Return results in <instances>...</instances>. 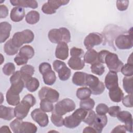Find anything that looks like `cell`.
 <instances>
[{"mask_svg":"<svg viewBox=\"0 0 133 133\" xmlns=\"http://www.w3.org/2000/svg\"><path fill=\"white\" fill-rule=\"evenodd\" d=\"M10 2L12 5L16 7H29L33 9L38 7V3L35 0H11Z\"/></svg>","mask_w":133,"mask_h":133,"instance_id":"cell-20","label":"cell"},{"mask_svg":"<svg viewBox=\"0 0 133 133\" xmlns=\"http://www.w3.org/2000/svg\"><path fill=\"white\" fill-rule=\"evenodd\" d=\"M7 102L12 106H16L20 102L19 94L9 88L6 95Z\"/></svg>","mask_w":133,"mask_h":133,"instance_id":"cell-22","label":"cell"},{"mask_svg":"<svg viewBox=\"0 0 133 133\" xmlns=\"http://www.w3.org/2000/svg\"><path fill=\"white\" fill-rule=\"evenodd\" d=\"M122 102L124 106L128 108H131L133 106L132 104V94H129L123 97Z\"/></svg>","mask_w":133,"mask_h":133,"instance_id":"cell-48","label":"cell"},{"mask_svg":"<svg viewBox=\"0 0 133 133\" xmlns=\"http://www.w3.org/2000/svg\"><path fill=\"white\" fill-rule=\"evenodd\" d=\"M132 53L130 54V55L129 56L128 60H127V63L130 64H133L132 63Z\"/></svg>","mask_w":133,"mask_h":133,"instance_id":"cell-58","label":"cell"},{"mask_svg":"<svg viewBox=\"0 0 133 133\" xmlns=\"http://www.w3.org/2000/svg\"><path fill=\"white\" fill-rule=\"evenodd\" d=\"M23 121L19 118H16L10 124V127L14 133H20V130Z\"/></svg>","mask_w":133,"mask_h":133,"instance_id":"cell-42","label":"cell"},{"mask_svg":"<svg viewBox=\"0 0 133 133\" xmlns=\"http://www.w3.org/2000/svg\"><path fill=\"white\" fill-rule=\"evenodd\" d=\"M1 58H2V60H1V64H2L3 63V61H4V57L3 56V55L2 54H1Z\"/></svg>","mask_w":133,"mask_h":133,"instance_id":"cell-59","label":"cell"},{"mask_svg":"<svg viewBox=\"0 0 133 133\" xmlns=\"http://www.w3.org/2000/svg\"><path fill=\"white\" fill-rule=\"evenodd\" d=\"M1 97H2V100H2V101H1V103H2V102H3V98H3V95H2V93L1 94Z\"/></svg>","mask_w":133,"mask_h":133,"instance_id":"cell-60","label":"cell"},{"mask_svg":"<svg viewBox=\"0 0 133 133\" xmlns=\"http://www.w3.org/2000/svg\"><path fill=\"white\" fill-rule=\"evenodd\" d=\"M23 99L28 101L31 105L32 107H33L36 103V99L35 97L31 94L26 95L24 97Z\"/></svg>","mask_w":133,"mask_h":133,"instance_id":"cell-53","label":"cell"},{"mask_svg":"<svg viewBox=\"0 0 133 133\" xmlns=\"http://www.w3.org/2000/svg\"><path fill=\"white\" fill-rule=\"evenodd\" d=\"M39 17V14L38 11L31 10L26 14L25 16V21L30 24H34L38 22Z\"/></svg>","mask_w":133,"mask_h":133,"instance_id":"cell-32","label":"cell"},{"mask_svg":"<svg viewBox=\"0 0 133 133\" xmlns=\"http://www.w3.org/2000/svg\"><path fill=\"white\" fill-rule=\"evenodd\" d=\"M34 68L31 65L26 64L21 68L20 72L24 82L29 78L32 77L34 73Z\"/></svg>","mask_w":133,"mask_h":133,"instance_id":"cell-27","label":"cell"},{"mask_svg":"<svg viewBox=\"0 0 133 133\" xmlns=\"http://www.w3.org/2000/svg\"><path fill=\"white\" fill-rule=\"evenodd\" d=\"M11 86L10 88L19 94L22 91L25 82L21 76L20 71L15 72L10 78Z\"/></svg>","mask_w":133,"mask_h":133,"instance_id":"cell-10","label":"cell"},{"mask_svg":"<svg viewBox=\"0 0 133 133\" xmlns=\"http://www.w3.org/2000/svg\"><path fill=\"white\" fill-rule=\"evenodd\" d=\"M3 73L7 76L12 75L15 72V66L14 63L8 62L6 63L3 67Z\"/></svg>","mask_w":133,"mask_h":133,"instance_id":"cell-40","label":"cell"},{"mask_svg":"<svg viewBox=\"0 0 133 133\" xmlns=\"http://www.w3.org/2000/svg\"><path fill=\"white\" fill-rule=\"evenodd\" d=\"M5 52L9 56H12L16 54L19 50V48L15 46L11 41V39H9L6 42L4 46Z\"/></svg>","mask_w":133,"mask_h":133,"instance_id":"cell-31","label":"cell"},{"mask_svg":"<svg viewBox=\"0 0 133 133\" xmlns=\"http://www.w3.org/2000/svg\"><path fill=\"white\" fill-rule=\"evenodd\" d=\"M85 62L91 65L99 62L98 60V53L93 49H88L84 56Z\"/></svg>","mask_w":133,"mask_h":133,"instance_id":"cell-23","label":"cell"},{"mask_svg":"<svg viewBox=\"0 0 133 133\" xmlns=\"http://www.w3.org/2000/svg\"><path fill=\"white\" fill-rule=\"evenodd\" d=\"M31 107H32L31 105L28 101L22 99L14 108L15 117L23 119L27 116Z\"/></svg>","mask_w":133,"mask_h":133,"instance_id":"cell-14","label":"cell"},{"mask_svg":"<svg viewBox=\"0 0 133 133\" xmlns=\"http://www.w3.org/2000/svg\"><path fill=\"white\" fill-rule=\"evenodd\" d=\"M47 3L50 6L56 11L60 6L65 5L69 3V1L66 0H49Z\"/></svg>","mask_w":133,"mask_h":133,"instance_id":"cell-39","label":"cell"},{"mask_svg":"<svg viewBox=\"0 0 133 133\" xmlns=\"http://www.w3.org/2000/svg\"><path fill=\"white\" fill-rule=\"evenodd\" d=\"M96 115L97 114L94 111H92V110H89L88 111L86 116L83 121L87 125L91 126L95 121Z\"/></svg>","mask_w":133,"mask_h":133,"instance_id":"cell-43","label":"cell"},{"mask_svg":"<svg viewBox=\"0 0 133 133\" xmlns=\"http://www.w3.org/2000/svg\"><path fill=\"white\" fill-rule=\"evenodd\" d=\"M39 86V81L35 77H32L25 82V87L30 92L35 91Z\"/></svg>","mask_w":133,"mask_h":133,"instance_id":"cell-29","label":"cell"},{"mask_svg":"<svg viewBox=\"0 0 133 133\" xmlns=\"http://www.w3.org/2000/svg\"><path fill=\"white\" fill-rule=\"evenodd\" d=\"M75 107L76 105L74 101L69 98H65L56 104L55 112L62 116L68 112L74 111Z\"/></svg>","mask_w":133,"mask_h":133,"instance_id":"cell-6","label":"cell"},{"mask_svg":"<svg viewBox=\"0 0 133 133\" xmlns=\"http://www.w3.org/2000/svg\"><path fill=\"white\" fill-rule=\"evenodd\" d=\"M108 122V118L106 115L97 114L94 122L91 126L96 130V132L100 133L102 132L104 127H105Z\"/></svg>","mask_w":133,"mask_h":133,"instance_id":"cell-18","label":"cell"},{"mask_svg":"<svg viewBox=\"0 0 133 133\" xmlns=\"http://www.w3.org/2000/svg\"><path fill=\"white\" fill-rule=\"evenodd\" d=\"M11 29V24L7 22H2L0 23V42H5L9 37Z\"/></svg>","mask_w":133,"mask_h":133,"instance_id":"cell-19","label":"cell"},{"mask_svg":"<svg viewBox=\"0 0 133 133\" xmlns=\"http://www.w3.org/2000/svg\"><path fill=\"white\" fill-rule=\"evenodd\" d=\"M25 16L24 9L23 7H15L10 12V17L12 21L14 22H18L21 21Z\"/></svg>","mask_w":133,"mask_h":133,"instance_id":"cell-21","label":"cell"},{"mask_svg":"<svg viewBox=\"0 0 133 133\" xmlns=\"http://www.w3.org/2000/svg\"><path fill=\"white\" fill-rule=\"evenodd\" d=\"M104 84L105 87L109 90L118 86L117 73L110 71L105 77Z\"/></svg>","mask_w":133,"mask_h":133,"instance_id":"cell-16","label":"cell"},{"mask_svg":"<svg viewBox=\"0 0 133 133\" xmlns=\"http://www.w3.org/2000/svg\"><path fill=\"white\" fill-rule=\"evenodd\" d=\"M38 97L41 100H46L53 103L58 100L59 94L54 89L44 86L38 91Z\"/></svg>","mask_w":133,"mask_h":133,"instance_id":"cell-9","label":"cell"},{"mask_svg":"<svg viewBox=\"0 0 133 133\" xmlns=\"http://www.w3.org/2000/svg\"><path fill=\"white\" fill-rule=\"evenodd\" d=\"M132 76H126L123 79V88L129 94H132Z\"/></svg>","mask_w":133,"mask_h":133,"instance_id":"cell-35","label":"cell"},{"mask_svg":"<svg viewBox=\"0 0 133 133\" xmlns=\"http://www.w3.org/2000/svg\"><path fill=\"white\" fill-rule=\"evenodd\" d=\"M88 111L82 108L76 109L72 115L64 118V126L69 128L77 127L86 116Z\"/></svg>","mask_w":133,"mask_h":133,"instance_id":"cell-2","label":"cell"},{"mask_svg":"<svg viewBox=\"0 0 133 133\" xmlns=\"http://www.w3.org/2000/svg\"><path fill=\"white\" fill-rule=\"evenodd\" d=\"M126 131L124 125H118L111 131V132H126Z\"/></svg>","mask_w":133,"mask_h":133,"instance_id":"cell-55","label":"cell"},{"mask_svg":"<svg viewBox=\"0 0 133 133\" xmlns=\"http://www.w3.org/2000/svg\"><path fill=\"white\" fill-rule=\"evenodd\" d=\"M95 101L90 98L87 99L82 100L79 103V107L87 111H89L92 110L95 106Z\"/></svg>","mask_w":133,"mask_h":133,"instance_id":"cell-36","label":"cell"},{"mask_svg":"<svg viewBox=\"0 0 133 133\" xmlns=\"http://www.w3.org/2000/svg\"><path fill=\"white\" fill-rule=\"evenodd\" d=\"M116 5L118 10L120 11L126 10L129 5V1H117L116 2Z\"/></svg>","mask_w":133,"mask_h":133,"instance_id":"cell-47","label":"cell"},{"mask_svg":"<svg viewBox=\"0 0 133 133\" xmlns=\"http://www.w3.org/2000/svg\"><path fill=\"white\" fill-rule=\"evenodd\" d=\"M0 132L3 133V132H11L10 130L9 129V128L7 126H3L0 128Z\"/></svg>","mask_w":133,"mask_h":133,"instance_id":"cell-57","label":"cell"},{"mask_svg":"<svg viewBox=\"0 0 133 133\" xmlns=\"http://www.w3.org/2000/svg\"><path fill=\"white\" fill-rule=\"evenodd\" d=\"M42 10L44 14L48 15H51L56 13V11L54 10L47 2L43 5L42 7Z\"/></svg>","mask_w":133,"mask_h":133,"instance_id":"cell-50","label":"cell"},{"mask_svg":"<svg viewBox=\"0 0 133 133\" xmlns=\"http://www.w3.org/2000/svg\"><path fill=\"white\" fill-rule=\"evenodd\" d=\"M116 47L119 49H128L132 47L133 39L131 35H120L115 41Z\"/></svg>","mask_w":133,"mask_h":133,"instance_id":"cell-12","label":"cell"},{"mask_svg":"<svg viewBox=\"0 0 133 133\" xmlns=\"http://www.w3.org/2000/svg\"><path fill=\"white\" fill-rule=\"evenodd\" d=\"M8 15V9L7 7L4 5L0 6V18H5Z\"/></svg>","mask_w":133,"mask_h":133,"instance_id":"cell-52","label":"cell"},{"mask_svg":"<svg viewBox=\"0 0 133 133\" xmlns=\"http://www.w3.org/2000/svg\"><path fill=\"white\" fill-rule=\"evenodd\" d=\"M109 52V51L106 50H102L98 52V60L99 62L104 63L105 57Z\"/></svg>","mask_w":133,"mask_h":133,"instance_id":"cell-54","label":"cell"},{"mask_svg":"<svg viewBox=\"0 0 133 133\" xmlns=\"http://www.w3.org/2000/svg\"><path fill=\"white\" fill-rule=\"evenodd\" d=\"M122 73L126 76H132L133 75V64L126 63L121 69Z\"/></svg>","mask_w":133,"mask_h":133,"instance_id":"cell-44","label":"cell"},{"mask_svg":"<svg viewBox=\"0 0 133 133\" xmlns=\"http://www.w3.org/2000/svg\"><path fill=\"white\" fill-rule=\"evenodd\" d=\"M48 37L51 43L57 44L61 42L68 43L71 41L70 32L65 28L50 30L48 32Z\"/></svg>","mask_w":133,"mask_h":133,"instance_id":"cell-1","label":"cell"},{"mask_svg":"<svg viewBox=\"0 0 133 133\" xmlns=\"http://www.w3.org/2000/svg\"><path fill=\"white\" fill-rule=\"evenodd\" d=\"M15 117L14 109L11 107H7L1 105L0 117L7 121H10Z\"/></svg>","mask_w":133,"mask_h":133,"instance_id":"cell-24","label":"cell"},{"mask_svg":"<svg viewBox=\"0 0 133 133\" xmlns=\"http://www.w3.org/2000/svg\"><path fill=\"white\" fill-rule=\"evenodd\" d=\"M86 74L82 72H75L72 77L73 83L76 86H85Z\"/></svg>","mask_w":133,"mask_h":133,"instance_id":"cell-28","label":"cell"},{"mask_svg":"<svg viewBox=\"0 0 133 133\" xmlns=\"http://www.w3.org/2000/svg\"><path fill=\"white\" fill-rule=\"evenodd\" d=\"M109 95L110 99L114 102H121L124 97V93L119 86L109 90Z\"/></svg>","mask_w":133,"mask_h":133,"instance_id":"cell-26","label":"cell"},{"mask_svg":"<svg viewBox=\"0 0 133 133\" xmlns=\"http://www.w3.org/2000/svg\"><path fill=\"white\" fill-rule=\"evenodd\" d=\"M103 41L102 36L98 33H89L85 38L84 44L87 49H92L95 46H97L101 44Z\"/></svg>","mask_w":133,"mask_h":133,"instance_id":"cell-11","label":"cell"},{"mask_svg":"<svg viewBox=\"0 0 133 133\" xmlns=\"http://www.w3.org/2000/svg\"><path fill=\"white\" fill-rule=\"evenodd\" d=\"M32 118L41 127H44L47 126L49 123L47 114L41 109H36L31 113Z\"/></svg>","mask_w":133,"mask_h":133,"instance_id":"cell-13","label":"cell"},{"mask_svg":"<svg viewBox=\"0 0 133 133\" xmlns=\"http://www.w3.org/2000/svg\"><path fill=\"white\" fill-rule=\"evenodd\" d=\"M40 109L45 112H50L54 110V105L52 102L42 100L40 102Z\"/></svg>","mask_w":133,"mask_h":133,"instance_id":"cell-41","label":"cell"},{"mask_svg":"<svg viewBox=\"0 0 133 133\" xmlns=\"http://www.w3.org/2000/svg\"><path fill=\"white\" fill-rule=\"evenodd\" d=\"M121 111V108L119 106H112L109 108L108 112L109 115L112 117H116L118 113Z\"/></svg>","mask_w":133,"mask_h":133,"instance_id":"cell-51","label":"cell"},{"mask_svg":"<svg viewBox=\"0 0 133 133\" xmlns=\"http://www.w3.org/2000/svg\"><path fill=\"white\" fill-rule=\"evenodd\" d=\"M84 53V51L82 49L75 47H72L70 50V55L71 57H73L81 58L82 56H83Z\"/></svg>","mask_w":133,"mask_h":133,"instance_id":"cell-46","label":"cell"},{"mask_svg":"<svg viewBox=\"0 0 133 133\" xmlns=\"http://www.w3.org/2000/svg\"><path fill=\"white\" fill-rule=\"evenodd\" d=\"M90 70L92 73L98 75H102L105 71V68L102 63L98 62L92 64L90 66Z\"/></svg>","mask_w":133,"mask_h":133,"instance_id":"cell-37","label":"cell"},{"mask_svg":"<svg viewBox=\"0 0 133 133\" xmlns=\"http://www.w3.org/2000/svg\"><path fill=\"white\" fill-rule=\"evenodd\" d=\"M83 132L87 133V132H89V133H95L96 132V130L94 129V128L92 126H88L84 128V129L83 131Z\"/></svg>","mask_w":133,"mask_h":133,"instance_id":"cell-56","label":"cell"},{"mask_svg":"<svg viewBox=\"0 0 133 133\" xmlns=\"http://www.w3.org/2000/svg\"><path fill=\"white\" fill-rule=\"evenodd\" d=\"M56 57L62 60H65L69 56V47L67 43L61 42L58 44L55 51Z\"/></svg>","mask_w":133,"mask_h":133,"instance_id":"cell-17","label":"cell"},{"mask_svg":"<svg viewBox=\"0 0 133 133\" xmlns=\"http://www.w3.org/2000/svg\"><path fill=\"white\" fill-rule=\"evenodd\" d=\"M85 86H88L93 95L101 94L105 90V85L103 83L99 80V78L94 75L86 74Z\"/></svg>","mask_w":133,"mask_h":133,"instance_id":"cell-4","label":"cell"},{"mask_svg":"<svg viewBox=\"0 0 133 133\" xmlns=\"http://www.w3.org/2000/svg\"><path fill=\"white\" fill-rule=\"evenodd\" d=\"M50 119L51 122L57 127H61L64 125V119L62 115H60L56 112L52 113Z\"/></svg>","mask_w":133,"mask_h":133,"instance_id":"cell-38","label":"cell"},{"mask_svg":"<svg viewBox=\"0 0 133 133\" xmlns=\"http://www.w3.org/2000/svg\"><path fill=\"white\" fill-rule=\"evenodd\" d=\"M116 117L120 122L125 123L126 131L132 132V118L130 112L127 111H120Z\"/></svg>","mask_w":133,"mask_h":133,"instance_id":"cell-15","label":"cell"},{"mask_svg":"<svg viewBox=\"0 0 133 133\" xmlns=\"http://www.w3.org/2000/svg\"><path fill=\"white\" fill-rule=\"evenodd\" d=\"M28 60L29 59L28 58L19 55V54L14 58V61L18 65L25 64L28 62Z\"/></svg>","mask_w":133,"mask_h":133,"instance_id":"cell-49","label":"cell"},{"mask_svg":"<svg viewBox=\"0 0 133 133\" xmlns=\"http://www.w3.org/2000/svg\"><path fill=\"white\" fill-rule=\"evenodd\" d=\"M39 71L43 75L44 82L48 85H53L56 80L55 73L52 71L50 64L47 62H43L39 66Z\"/></svg>","mask_w":133,"mask_h":133,"instance_id":"cell-5","label":"cell"},{"mask_svg":"<svg viewBox=\"0 0 133 133\" xmlns=\"http://www.w3.org/2000/svg\"><path fill=\"white\" fill-rule=\"evenodd\" d=\"M37 131V127L35 124L28 122H23L20 133H35Z\"/></svg>","mask_w":133,"mask_h":133,"instance_id":"cell-30","label":"cell"},{"mask_svg":"<svg viewBox=\"0 0 133 133\" xmlns=\"http://www.w3.org/2000/svg\"><path fill=\"white\" fill-rule=\"evenodd\" d=\"M19 54L30 59L34 56V50L32 46L30 45H25L21 47L19 49Z\"/></svg>","mask_w":133,"mask_h":133,"instance_id":"cell-33","label":"cell"},{"mask_svg":"<svg viewBox=\"0 0 133 133\" xmlns=\"http://www.w3.org/2000/svg\"><path fill=\"white\" fill-rule=\"evenodd\" d=\"M109 108L104 103L99 104L96 108V112L98 115H105L108 112Z\"/></svg>","mask_w":133,"mask_h":133,"instance_id":"cell-45","label":"cell"},{"mask_svg":"<svg viewBox=\"0 0 133 133\" xmlns=\"http://www.w3.org/2000/svg\"><path fill=\"white\" fill-rule=\"evenodd\" d=\"M91 94L90 89L89 88L85 87L78 88L76 92V97L81 100L89 98Z\"/></svg>","mask_w":133,"mask_h":133,"instance_id":"cell-34","label":"cell"},{"mask_svg":"<svg viewBox=\"0 0 133 133\" xmlns=\"http://www.w3.org/2000/svg\"><path fill=\"white\" fill-rule=\"evenodd\" d=\"M70 68L74 70H80L84 68L85 62L79 57H71L68 62Z\"/></svg>","mask_w":133,"mask_h":133,"instance_id":"cell-25","label":"cell"},{"mask_svg":"<svg viewBox=\"0 0 133 133\" xmlns=\"http://www.w3.org/2000/svg\"><path fill=\"white\" fill-rule=\"evenodd\" d=\"M104 63H105L110 71L116 73L121 71L122 67L123 66V63L121 61L118 56L112 52H109L107 55L104 59Z\"/></svg>","mask_w":133,"mask_h":133,"instance_id":"cell-7","label":"cell"},{"mask_svg":"<svg viewBox=\"0 0 133 133\" xmlns=\"http://www.w3.org/2000/svg\"><path fill=\"white\" fill-rule=\"evenodd\" d=\"M34 38V34L33 32L31 30L27 29L15 33L11 38V41L15 46L20 48L24 44L31 43Z\"/></svg>","mask_w":133,"mask_h":133,"instance_id":"cell-3","label":"cell"},{"mask_svg":"<svg viewBox=\"0 0 133 133\" xmlns=\"http://www.w3.org/2000/svg\"><path fill=\"white\" fill-rule=\"evenodd\" d=\"M53 68L58 74L59 78L60 80L64 81L68 80L71 74V70L66 66V64L60 60H56L54 61Z\"/></svg>","mask_w":133,"mask_h":133,"instance_id":"cell-8","label":"cell"}]
</instances>
